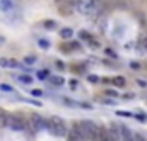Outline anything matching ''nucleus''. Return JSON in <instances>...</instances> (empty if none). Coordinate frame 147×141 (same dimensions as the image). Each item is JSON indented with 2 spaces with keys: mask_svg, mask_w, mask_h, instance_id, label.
<instances>
[{
  "mask_svg": "<svg viewBox=\"0 0 147 141\" xmlns=\"http://www.w3.org/2000/svg\"><path fill=\"white\" fill-rule=\"evenodd\" d=\"M46 129L53 134V136H58V138H63V136H67V124L63 122V119H60V117H57V116H53V117H50L48 121H46Z\"/></svg>",
  "mask_w": 147,
  "mask_h": 141,
  "instance_id": "obj_1",
  "label": "nucleus"
},
{
  "mask_svg": "<svg viewBox=\"0 0 147 141\" xmlns=\"http://www.w3.org/2000/svg\"><path fill=\"white\" fill-rule=\"evenodd\" d=\"M77 126V129L87 138H92V140H99V131H101V128L98 126V124H94L92 121H80V122H77L75 124Z\"/></svg>",
  "mask_w": 147,
  "mask_h": 141,
  "instance_id": "obj_2",
  "label": "nucleus"
},
{
  "mask_svg": "<svg viewBox=\"0 0 147 141\" xmlns=\"http://www.w3.org/2000/svg\"><path fill=\"white\" fill-rule=\"evenodd\" d=\"M74 9L82 15H92L96 10V2L94 0H75Z\"/></svg>",
  "mask_w": 147,
  "mask_h": 141,
  "instance_id": "obj_3",
  "label": "nucleus"
},
{
  "mask_svg": "<svg viewBox=\"0 0 147 141\" xmlns=\"http://www.w3.org/2000/svg\"><path fill=\"white\" fill-rule=\"evenodd\" d=\"M5 128H10L14 131H24L26 129V122L19 117H12V116H7V122H5Z\"/></svg>",
  "mask_w": 147,
  "mask_h": 141,
  "instance_id": "obj_4",
  "label": "nucleus"
},
{
  "mask_svg": "<svg viewBox=\"0 0 147 141\" xmlns=\"http://www.w3.org/2000/svg\"><path fill=\"white\" fill-rule=\"evenodd\" d=\"M57 7L62 15H72V12L75 10L72 0H57Z\"/></svg>",
  "mask_w": 147,
  "mask_h": 141,
  "instance_id": "obj_5",
  "label": "nucleus"
},
{
  "mask_svg": "<svg viewBox=\"0 0 147 141\" xmlns=\"http://www.w3.org/2000/svg\"><path fill=\"white\" fill-rule=\"evenodd\" d=\"M99 140L101 141H120V134L111 128V129H106V128H101L99 131Z\"/></svg>",
  "mask_w": 147,
  "mask_h": 141,
  "instance_id": "obj_6",
  "label": "nucleus"
},
{
  "mask_svg": "<svg viewBox=\"0 0 147 141\" xmlns=\"http://www.w3.org/2000/svg\"><path fill=\"white\" fill-rule=\"evenodd\" d=\"M29 128H31V131H41V129H46V121L43 119V117H39V116H31V119H29Z\"/></svg>",
  "mask_w": 147,
  "mask_h": 141,
  "instance_id": "obj_7",
  "label": "nucleus"
},
{
  "mask_svg": "<svg viewBox=\"0 0 147 141\" xmlns=\"http://www.w3.org/2000/svg\"><path fill=\"white\" fill-rule=\"evenodd\" d=\"M67 138H69V141H86V136L77 129V126L74 124V128L67 133Z\"/></svg>",
  "mask_w": 147,
  "mask_h": 141,
  "instance_id": "obj_8",
  "label": "nucleus"
},
{
  "mask_svg": "<svg viewBox=\"0 0 147 141\" xmlns=\"http://www.w3.org/2000/svg\"><path fill=\"white\" fill-rule=\"evenodd\" d=\"M79 37H80L82 41H86L89 46H92V48H99V43H98V41H94V39H92V36L89 34L87 31H80V33H79Z\"/></svg>",
  "mask_w": 147,
  "mask_h": 141,
  "instance_id": "obj_9",
  "label": "nucleus"
},
{
  "mask_svg": "<svg viewBox=\"0 0 147 141\" xmlns=\"http://www.w3.org/2000/svg\"><path fill=\"white\" fill-rule=\"evenodd\" d=\"M0 67L2 68H19L21 63L17 60H10V58H0Z\"/></svg>",
  "mask_w": 147,
  "mask_h": 141,
  "instance_id": "obj_10",
  "label": "nucleus"
},
{
  "mask_svg": "<svg viewBox=\"0 0 147 141\" xmlns=\"http://www.w3.org/2000/svg\"><path fill=\"white\" fill-rule=\"evenodd\" d=\"M60 37L65 39V41H70L74 37V31L70 27H63V29H60Z\"/></svg>",
  "mask_w": 147,
  "mask_h": 141,
  "instance_id": "obj_11",
  "label": "nucleus"
},
{
  "mask_svg": "<svg viewBox=\"0 0 147 141\" xmlns=\"http://www.w3.org/2000/svg\"><path fill=\"white\" fill-rule=\"evenodd\" d=\"M48 80H50L51 85H55V87H62V85L65 83V80H63L62 76H58V75H53V76H50Z\"/></svg>",
  "mask_w": 147,
  "mask_h": 141,
  "instance_id": "obj_12",
  "label": "nucleus"
},
{
  "mask_svg": "<svg viewBox=\"0 0 147 141\" xmlns=\"http://www.w3.org/2000/svg\"><path fill=\"white\" fill-rule=\"evenodd\" d=\"M12 7H14L12 0H0V9H2L3 12H10Z\"/></svg>",
  "mask_w": 147,
  "mask_h": 141,
  "instance_id": "obj_13",
  "label": "nucleus"
},
{
  "mask_svg": "<svg viewBox=\"0 0 147 141\" xmlns=\"http://www.w3.org/2000/svg\"><path fill=\"white\" fill-rule=\"evenodd\" d=\"M17 80H19L21 83H26V85H29V83H33V80H34V78H33L31 75H26V73H24V75H19V76H17Z\"/></svg>",
  "mask_w": 147,
  "mask_h": 141,
  "instance_id": "obj_14",
  "label": "nucleus"
},
{
  "mask_svg": "<svg viewBox=\"0 0 147 141\" xmlns=\"http://www.w3.org/2000/svg\"><path fill=\"white\" fill-rule=\"evenodd\" d=\"M43 27H45V29H48V31H53V29H57V21L48 19V21H45V22H43Z\"/></svg>",
  "mask_w": 147,
  "mask_h": 141,
  "instance_id": "obj_15",
  "label": "nucleus"
},
{
  "mask_svg": "<svg viewBox=\"0 0 147 141\" xmlns=\"http://www.w3.org/2000/svg\"><path fill=\"white\" fill-rule=\"evenodd\" d=\"M139 49H140V53H147V36L146 37H142L140 41H139Z\"/></svg>",
  "mask_w": 147,
  "mask_h": 141,
  "instance_id": "obj_16",
  "label": "nucleus"
},
{
  "mask_svg": "<svg viewBox=\"0 0 147 141\" xmlns=\"http://www.w3.org/2000/svg\"><path fill=\"white\" fill-rule=\"evenodd\" d=\"M111 82H113V85H116V87H123V85H125V78H123V76H113Z\"/></svg>",
  "mask_w": 147,
  "mask_h": 141,
  "instance_id": "obj_17",
  "label": "nucleus"
},
{
  "mask_svg": "<svg viewBox=\"0 0 147 141\" xmlns=\"http://www.w3.org/2000/svg\"><path fill=\"white\" fill-rule=\"evenodd\" d=\"M36 76L39 80H46V78H50V73H48V70H39L36 73Z\"/></svg>",
  "mask_w": 147,
  "mask_h": 141,
  "instance_id": "obj_18",
  "label": "nucleus"
},
{
  "mask_svg": "<svg viewBox=\"0 0 147 141\" xmlns=\"http://www.w3.org/2000/svg\"><path fill=\"white\" fill-rule=\"evenodd\" d=\"M38 44H39V48H43V49H48V48H50V43H48L46 39H38Z\"/></svg>",
  "mask_w": 147,
  "mask_h": 141,
  "instance_id": "obj_19",
  "label": "nucleus"
},
{
  "mask_svg": "<svg viewBox=\"0 0 147 141\" xmlns=\"http://www.w3.org/2000/svg\"><path fill=\"white\" fill-rule=\"evenodd\" d=\"M116 116H120V117H134V114L127 112V110H116Z\"/></svg>",
  "mask_w": 147,
  "mask_h": 141,
  "instance_id": "obj_20",
  "label": "nucleus"
},
{
  "mask_svg": "<svg viewBox=\"0 0 147 141\" xmlns=\"http://www.w3.org/2000/svg\"><path fill=\"white\" fill-rule=\"evenodd\" d=\"M105 53H106V56H110V58H113V60H116V58H118V55H116L111 48H106V49H105Z\"/></svg>",
  "mask_w": 147,
  "mask_h": 141,
  "instance_id": "obj_21",
  "label": "nucleus"
},
{
  "mask_svg": "<svg viewBox=\"0 0 147 141\" xmlns=\"http://www.w3.org/2000/svg\"><path fill=\"white\" fill-rule=\"evenodd\" d=\"M24 63H26V65H33V63H36V56H26V58H24Z\"/></svg>",
  "mask_w": 147,
  "mask_h": 141,
  "instance_id": "obj_22",
  "label": "nucleus"
},
{
  "mask_svg": "<svg viewBox=\"0 0 147 141\" xmlns=\"http://www.w3.org/2000/svg\"><path fill=\"white\" fill-rule=\"evenodd\" d=\"M0 90H3V92H14V88L10 85H7V83H0Z\"/></svg>",
  "mask_w": 147,
  "mask_h": 141,
  "instance_id": "obj_23",
  "label": "nucleus"
},
{
  "mask_svg": "<svg viewBox=\"0 0 147 141\" xmlns=\"http://www.w3.org/2000/svg\"><path fill=\"white\" fill-rule=\"evenodd\" d=\"M87 80H89L91 83H98V82H99V76H98V75H87Z\"/></svg>",
  "mask_w": 147,
  "mask_h": 141,
  "instance_id": "obj_24",
  "label": "nucleus"
},
{
  "mask_svg": "<svg viewBox=\"0 0 147 141\" xmlns=\"http://www.w3.org/2000/svg\"><path fill=\"white\" fill-rule=\"evenodd\" d=\"M31 95H33V97H41V95H43V90H39V88H33V90H31Z\"/></svg>",
  "mask_w": 147,
  "mask_h": 141,
  "instance_id": "obj_25",
  "label": "nucleus"
},
{
  "mask_svg": "<svg viewBox=\"0 0 147 141\" xmlns=\"http://www.w3.org/2000/svg\"><path fill=\"white\" fill-rule=\"evenodd\" d=\"M132 70H140V63L139 61H130V65H128Z\"/></svg>",
  "mask_w": 147,
  "mask_h": 141,
  "instance_id": "obj_26",
  "label": "nucleus"
},
{
  "mask_svg": "<svg viewBox=\"0 0 147 141\" xmlns=\"http://www.w3.org/2000/svg\"><path fill=\"white\" fill-rule=\"evenodd\" d=\"M134 117H135V119H139L140 122H146V121H147V116H144V114H134Z\"/></svg>",
  "mask_w": 147,
  "mask_h": 141,
  "instance_id": "obj_27",
  "label": "nucleus"
},
{
  "mask_svg": "<svg viewBox=\"0 0 147 141\" xmlns=\"http://www.w3.org/2000/svg\"><path fill=\"white\" fill-rule=\"evenodd\" d=\"M132 141H146V140H144V136H142V134H137V133H134Z\"/></svg>",
  "mask_w": 147,
  "mask_h": 141,
  "instance_id": "obj_28",
  "label": "nucleus"
},
{
  "mask_svg": "<svg viewBox=\"0 0 147 141\" xmlns=\"http://www.w3.org/2000/svg\"><path fill=\"white\" fill-rule=\"evenodd\" d=\"M55 67H57L58 70H65V63H63V61H60V60H58V61H55Z\"/></svg>",
  "mask_w": 147,
  "mask_h": 141,
  "instance_id": "obj_29",
  "label": "nucleus"
},
{
  "mask_svg": "<svg viewBox=\"0 0 147 141\" xmlns=\"http://www.w3.org/2000/svg\"><path fill=\"white\" fill-rule=\"evenodd\" d=\"M105 94H106V95H108V97H118V94H116V92H115V90H111V88H108V90H106V92H105Z\"/></svg>",
  "mask_w": 147,
  "mask_h": 141,
  "instance_id": "obj_30",
  "label": "nucleus"
},
{
  "mask_svg": "<svg viewBox=\"0 0 147 141\" xmlns=\"http://www.w3.org/2000/svg\"><path fill=\"white\" fill-rule=\"evenodd\" d=\"M75 71H80V73H84V71H86V65H82V67H75Z\"/></svg>",
  "mask_w": 147,
  "mask_h": 141,
  "instance_id": "obj_31",
  "label": "nucleus"
},
{
  "mask_svg": "<svg viewBox=\"0 0 147 141\" xmlns=\"http://www.w3.org/2000/svg\"><path fill=\"white\" fill-rule=\"evenodd\" d=\"M101 102H103V104H108V106L113 104V100H111V99H101Z\"/></svg>",
  "mask_w": 147,
  "mask_h": 141,
  "instance_id": "obj_32",
  "label": "nucleus"
},
{
  "mask_svg": "<svg viewBox=\"0 0 147 141\" xmlns=\"http://www.w3.org/2000/svg\"><path fill=\"white\" fill-rule=\"evenodd\" d=\"M123 97H125V99H134V97H135V94H132V92H130V94H125Z\"/></svg>",
  "mask_w": 147,
  "mask_h": 141,
  "instance_id": "obj_33",
  "label": "nucleus"
},
{
  "mask_svg": "<svg viewBox=\"0 0 147 141\" xmlns=\"http://www.w3.org/2000/svg\"><path fill=\"white\" fill-rule=\"evenodd\" d=\"M77 85H79V83H77V80H72V82H70V87H72V88H75Z\"/></svg>",
  "mask_w": 147,
  "mask_h": 141,
  "instance_id": "obj_34",
  "label": "nucleus"
},
{
  "mask_svg": "<svg viewBox=\"0 0 147 141\" xmlns=\"http://www.w3.org/2000/svg\"><path fill=\"white\" fill-rule=\"evenodd\" d=\"M3 43H5V39H3V37L0 36V44H3Z\"/></svg>",
  "mask_w": 147,
  "mask_h": 141,
  "instance_id": "obj_35",
  "label": "nucleus"
},
{
  "mask_svg": "<svg viewBox=\"0 0 147 141\" xmlns=\"http://www.w3.org/2000/svg\"><path fill=\"white\" fill-rule=\"evenodd\" d=\"M3 116H5V114H3V112H2V110H0V119H2V117H3Z\"/></svg>",
  "mask_w": 147,
  "mask_h": 141,
  "instance_id": "obj_36",
  "label": "nucleus"
},
{
  "mask_svg": "<svg viewBox=\"0 0 147 141\" xmlns=\"http://www.w3.org/2000/svg\"><path fill=\"white\" fill-rule=\"evenodd\" d=\"M94 2H96V0H94Z\"/></svg>",
  "mask_w": 147,
  "mask_h": 141,
  "instance_id": "obj_37",
  "label": "nucleus"
}]
</instances>
